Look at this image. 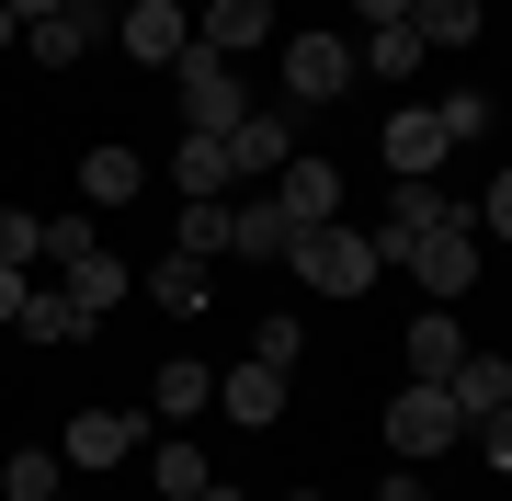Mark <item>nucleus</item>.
I'll list each match as a JSON object with an SVG mask.
<instances>
[{
	"instance_id": "f257e3e1",
	"label": "nucleus",
	"mask_w": 512,
	"mask_h": 501,
	"mask_svg": "<svg viewBox=\"0 0 512 501\" xmlns=\"http://www.w3.org/2000/svg\"><path fill=\"white\" fill-rule=\"evenodd\" d=\"M376 274H387V251H376V228H353V217H330L296 240V285L308 297H376Z\"/></svg>"
},
{
	"instance_id": "f03ea898",
	"label": "nucleus",
	"mask_w": 512,
	"mask_h": 501,
	"mask_svg": "<svg viewBox=\"0 0 512 501\" xmlns=\"http://www.w3.org/2000/svg\"><path fill=\"white\" fill-rule=\"evenodd\" d=\"M399 262L421 274V297H433V308H456L467 285H478V217L456 205V217H444V228H421V240H410Z\"/></svg>"
},
{
	"instance_id": "7ed1b4c3",
	"label": "nucleus",
	"mask_w": 512,
	"mask_h": 501,
	"mask_svg": "<svg viewBox=\"0 0 512 501\" xmlns=\"http://www.w3.org/2000/svg\"><path fill=\"white\" fill-rule=\"evenodd\" d=\"M456 433H478L467 410H456V388H399L387 399V445H399V467H421V456H444Z\"/></svg>"
},
{
	"instance_id": "20e7f679",
	"label": "nucleus",
	"mask_w": 512,
	"mask_h": 501,
	"mask_svg": "<svg viewBox=\"0 0 512 501\" xmlns=\"http://www.w3.org/2000/svg\"><path fill=\"white\" fill-rule=\"evenodd\" d=\"M353 69H365V46L353 35H285V103H342L353 92Z\"/></svg>"
},
{
	"instance_id": "39448f33",
	"label": "nucleus",
	"mask_w": 512,
	"mask_h": 501,
	"mask_svg": "<svg viewBox=\"0 0 512 501\" xmlns=\"http://www.w3.org/2000/svg\"><path fill=\"white\" fill-rule=\"evenodd\" d=\"M171 69H183V126H194V137H228L239 114H251V92H239V69H228L217 46H183Z\"/></svg>"
},
{
	"instance_id": "423d86ee",
	"label": "nucleus",
	"mask_w": 512,
	"mask_h": 501,
	"mask_svg": "<svg viewBox=\"0 0 512 501\" xmlns=\"http://www.w3.org/2000/svg\"><path fill=\"white\" fill-rule=\"evenodd\" d=\"M57 456H69L80 479H103V467H126V456H148V410H80V422L57 433Z\"/></svg>"
},
{
	"instance_id": "0eeeda50",
	"label": "nucleus",
	"mask_w": 512,
	"mask_h": 501,
	"mask_svg": "<svg viewBox=\"0 0 512 501\" xmlns=\"http://www.w3.org/2000/svg\"><path fill=\"white\" fill-rule=\"evenodd\" d=\"M376 160L399 171V183H433V171L456 160V137H444L433 103H399V114H387V137H376Z\"/></svg>"
},
{
	"instance_id": "6e6552de",
	"label": "nucleus",
	"mask_w": 512,
	"mask_h": 501,
	"mask_svg": "<svg viewBox=\"0 0 512 501\" xmlns=\"http://www.w3.org/2000/svg\"><path fill=\"white\" fill-rule=\"evenodd\" d=\"M217 410H228L239 433H274V422H285V365H262V353H239V365L217 376Z\"/></svg>"
},
{
	"instance_id": "1a4fd4ad",
	"label": "nucleus",
	"mask_w": 512,
	"mask_h": 501,
	"mask_svg": "<svg viewBox=\"0 0 512 501\" xmlns=\"http://www.w3.org/2000/svg\"><path fill=\"white\" fill-rule=\"evenodd\" d=\"M399 353H410V388H444V376H456V365H467L478 342L456 331V308H421L410 331H399Z\"/></svg>"
},
{
	"instance_id": "9d476101",
	"label": "nucleus",
	"mask_w": 512,
	"mask_h": 501,
	"mask_svg": "<svg viewBox=\"0 0 512 501\" xmlns=\"http://www.w3.org/2000/svg\"><path fill=\"white\" fill-rule=\"evenodd\" d=\"M262 194H274L296 228H330V217H342V171H330V160H308V149H296V160H285Z\"/></svg>"
},
{
	"instance_id": "9b49d317",
	"label": "nucleus",
	"mask_w": 512,
	"mask_h": 501,
	"mask_svg": "<svg viewBox=\"0 0 512 501\" xmlns=\"http://www.w3.org/2000/svg\"><path fill=\"white\" fill-rule=\"evenodd\" d=\"M114 35H126L137 69H171V57L194 46V23H183V0H137V12H114Z\"/></svg>"
},
{
	"instance_id": "f8f14e48",
	"label": "nucleus",
	"mask_w": 512,
	"mask_h": 501,
	"mask_svg": "<svg viewBox=\"0 0 512 501\" xmlns=\"http://www.w3.org/2000/svg\"><path fill=\"white\" fill-rule=\"evenodd\" d=\"M296 160V126H285V114H239V126H228V171H239V183H274V171Z\"/></svg>"
},
{
	"instance_id": "ddd939ff",
	"label": "nucleus",
	"mask_w": 512,
	"mask_h": 501,
	"mask_svg": "<svg viewBox=\"0 0 512 501\" xmlns=\"http://www.w3.org/2000/svg\"><path fill=\"white\" fill-rule=\"evenodd\" d=\"M296 240H308V228H296L274 194H239V205H228V251H251V262H296Z\"/></svg>"
},
{
	"instance_id": "4468645a",
	"label": "nucleus",
	"mask_w": 512,
	"mask_h": 501,
	"mask_svg": "<svg viewBox=\"0 0 512 501\" xmlns=\"http://www.w3.org/2000/svg\"><path fill=\"white\" fill-rule=\"evenodd\" d=\"M444 217H456V194H444V183H399V194H387V217H376V251H410L421 228H444Z\"/></svg>"
},
{
	"instance_id": "2eb2a0df",
	"label": "nucleus",
	"mask_w": 512,
	"mask_h": 501,
	"mask_svg": "<svg viewBox=\"0 0 512 501\" xmlns=\"http://www.w3.org/2000/svg\"><path fill=\"white\" fill-rule=\"evenodd\" d=\"M262 35H274V0H205V12H194V46H217V57L262 46Z\"/></svg>"
},
{
	"instance_id": "dca6fc26",
	"label": "nucleus",
	"mask_w": 512,
	"mask_h": 501,
	"mask_svg": "<svg viewBox=\"0 0 512 501\" xmlns=\"http://www.w3.org/2000/svg\"><path fill=\"white\" fill-rule=\"evenodd\" d=\"M57 285H69V297H80V319H103V308H126V297H137V274H126V262H114V251H80V262H69V274H57Z\"/></svg>"
},
{
	"instance_id": "f3484780",
	"label": "nucleus",
	"mask_w": 512,
	"mask_h": 501,
	"mask_svg": "<svg viewBox=\"0 0 512 501\" xmlns=\"http://www.w3.org/2000/svg\"><path fill=\"white\" fill-rule=\"evenodd\" d=\"M57 490H69V456L57 445H12L0 456V501H57Z\"/></svg>"
},
{
	"instance_id": "a211bd4d",
	"label": "nucleus",
	"mask_w": 512,
	"mask_h": 501,
	"mask_svg": "<svg viewBox=\"0 0 512 501\" xmlns=\"http://www.w3.org/2000/svg\"><path fill=\"white\" fill-rule=\"evenodd\" d=\"M410 23H421V46H433V57H467L490 12H478V0H410Z\"/></svg>"
},
{
	"instance_id": "6ab92c4d",
	"label": "nucleus",
	"mask_w": 512,
	"mask_h": 501,
	"mask_svg": "<svg viewBox=\"0 0 512 501\" xmlns=\"http://www.w3.org/2000/svg\"><path fill=\"white\" fill-rule=\"evenodd\" d=\"M148 479H160V501H194L217 467H205V445H194V433H160V445H148Z\"/></svg>"
},
{
	"instance_id": "aec40b11",
	"label": "nucleus",
	"mask_w": 512,
	"mask_h": 501,
	"mask_svg": "<svg viewBox=\"0 0 512 501\" xmlns=\"http://www.w3.org/2000/svg\"><path fill=\"white\" fill-rule=\"evenodd\" d=\"M444 388H456V410H467V422H490V410H512V365H501V353H467Z\"/></svg>"
},
{
	"instance_id": "412c9836",
	"label": "nucleus",
	"mask_w": 512,
	"mask_h": 501,
	"mask_svg": "<svg viewBox=\"0 0 512 501\" xmlns=\"http://www.w3.org/2000/svg\"><path fill=\"white\" fill-rule=\"evenodd\" d=\"M80 194H92V205H137L148 194V160L137 149H92V160H80Z\"/></svg>"
},
{
	"instance_id": "4be33fe9",
	"label": "nucleus",
	"mask_w": 512,
	"mask_h": 501,
	"mask_svg": "<svg viewBox=\"0 0 512 501\" xmlns=\"http://www.w3.org/2000/svg\"><path fill=\"white\" fill-rule=\"evenodd\" d=\"M148 399H160V422H194V410H217V376H205L194 353H171V365H160V388H148Z\"/></svg>"
},
{
	"instance_id": "5701e85b",
	"label": "nucleus",
	"mask_w": 512,
	"mask_h": 501,
	"mask_svg": "<svg viewBox=\"0 0 512 501\" xmlns=\"http://www.w3.org/2000/svg\"><path fill=\"white\" fill-rule=\"evenodd\" d=\"M137 285H148V297H160L171 319H194V308H205V262H194V251H160V262H148Z\"/></svg>"
},
{
	"instance_id": "b1692460",
	"label": "nucleus",
	"mask_w": 512,
	"mask_h": 501,
	"mask_svg": "<svg viewBox=\"0 0 512 501\" xmlns=\"http://www.w3.org/2000/svg\"><path fill=\"white\" fill-rule=\"evenodd\" d=\"M171 183H183V194H228V183H239V171H228V137H194V126H183V149H171Z\"/></svg>"
},
{
	"instance_id": "393cba45",
	"label": "nucleus",
	"mask_w": 512,
	"mask_h": 501,
	"mask_svg": "<svg viewBox=\"0 0 512 501\" xmlns=\"http://www.w3.org/2000/svg\"><path fill=\"white\" fill-rule=\"evenodd\" d=\"M410 69H433L421 23H376V35H365V80H410Z\"/></svg>"
},
{
	"instance_id": "a878e982",
	"label": "nucleus",
	"mask_w": 512,
	"mask_h": 501,
	"mask_svg": "<svg viewBox=\"0 0 512 501\" xmlns=\"http://www.w3.org/2000/svg\"><path fill=\"white\" fill-rule=\"evenodd\" d=\"M12 331H23V342H80L92 319H80V297H69V285H46V297H23V319H12Z\"/></svg>"
},
{
	"instance_id": "bb28decb",
	"label": "nucleus",
	"mask_w": 512,
	"mask_h": 501,
	"mask_svg": "<svg viewBox=\"0 0 512 501\" xmlns=\"http://www.w3.org/2000/svg\"><path fill=\"white\" fill-rule=\"evenodd\" d=\"M171 251L217 262V251H228V194H183V228H171Z\"/></svg>"
},
{
	"instance_id": "cd10ccee",
	"label": "nucleus",
	"mask_w": 512,
	"mask_h": 501,
	"mask_svg": "<svg viewBox=\"0 0 512 501\" xmlns=\"http://www.w3.org/2000/svg\"><path fill=\"white\" fill-rule=\"evenodd\" d=\"M433 114H444V137H456V149H478V137H490V92H444Z\"/></svg>"
},
{
	"instance_id": "c85d7f7f",
	"label": "nucleus",
	"mask_w": 512,
	"mask_h": 501,
	"mask_svg": "<svg viewBox=\"0 0 512 501\" xmlns=\"http://www.w3.org/2000/svg\"><path fill=\"white\" fill-rule=\"evenodd\" d=\"M0 262H46V217H23V205H0Z\"/></svg>"
},
{
	"instance_id": "c756f323",
	"label": "nucleus",
	"mask_w": 512,
	"mask_h": 501,
	"mask_svg": "<svg viewBox=\"0 0 512 501\" xmlns=\"http://www.w3.org/2000/svg\"><path fill=\"white\" fill-rule=\"evenodd\" d=\"M80 251H103V240H92V217H46V262H57V274H69Z\"/></svg>"
},
{
	"instance_id": "7c9ffc66",
	"label": "nucleus",
	"mask_w": 512,
	"mask_h": 501,
	"mask_svg": "<svg viewBox=\"0 0 512 501\" xmlns=\"http://www.w3.org/2000/svg\"><path fill=\"white\" fill-rule=\"evenodd\" d=\"M251 353H262V365H285V376H296V353H308V331H296V319H262V331H251Z\"/></svg>"
},
{
	"instance_id": "2f4dec72",
	"label": "nucleus",
	"mask_w": 512,
	"mask_h": 501,
	"mask_svg": "<svg viewBox=\"0 0 512 501\" xmlns=\"http://www.w3.org/2000/svg\"><path fill=\"white\" fill-rule=\"evenodd\" d=\"M478 228H501V240H512V160L490 171V194H478Z\"/></svg>"
},
{
	"instance_id": "473e14b6",
	"label": "nucleus",
	"mask_w": 512,
	"mask_h": 501,
	"mask_svg": "<svg viewBox=\"0 0 512 501\" xmlns=\"http://www.w3.org/2000/svg\"><path fill=\"white\" fill-rule=\"evenodd\" d=\"M478 445H490V467L512 479V410H490V422H478Z\"/></svg>"
},
{
	"instance_id": "72a5a7b5",
	"label": "nucleus",
	"mask_w": 512,
	"mask_h": 501,
	"mask_svg": "<svg viewBox=\"0 0 512 501\" xmlns=\"http://www.w3.org/2000/svg\"><path fill=\"white\" fill-rule=\"evenodd\" d=\"M23 297H35V285H23V262H0V331L23 319Z\"/></svg>"
},
{
	"instance_id": "f704fd0d",
	"label": "nucleus",
	"mask_w": 512,
	"mask_h": 501,
	"mask_svg": "<svg viewBox=\"0 0 512 501\" xmlns=\"http://www.w3.org/2000/svg\"><path fill=\"white\" fill-rule=\"evenodd\" d=\"M376 501H433V490H421V467H387V479H376Z\"/></svg>"
},
{
	"instance_id": "c9c22d12",
	"label": "nucleus",
	"mask_w": 512,
	"mask_h": 501,
	"mask_svg": "<svg viewBox=\"0 0 512 501\" xmlns=\"http://www.w3.org/2000/svg\"><path fill=\"white\" fill-rule=\"evenodd\" d=\"M353 12H365V35H376V23H410V0H353Z\"/></svg>"
},
{
	"instance_id": "e433bc0d",
	"label": "nucleus",
	"mask_w": 512,
	"mask_h": 501,
	"mask_svg": "<svg viewBox=\"0 0 512 501\" xmlns=\"http://www.w3.org/2000/svg\"><path fill=\"white\" fill-rule=\"evenodd\" d=\"M46 12H69V0H12V23H46Z\"/></svg>"
},
{
	"instance_id": "4c0bfd02",
	"label": "nucleus",
	"mask_w": 512,
	"mask_h": 501,
	"mask_svg": "<svg viewBox=\"0 0 512 501\" xmlns=\"http://www.w3.org/2000/svg\"><path fill=\"white\" fill-rule=\"evenodd\" d=\"M12 46H23V23H12V0H0V57H12Z\"/></svg>"
},
{
	"instance_id": "58836bf2",
	"label": "nucleus",
	"mask_w": 512,
	"mask_h": 501,
	"mask_svg": "<svg viewBox=\"0 0 512 501\" xmlns=\"http://www.w3.org/2000/svg\"><path fill=\"white\" fill-rule=\"evenodd\" d=\"M194 501H251V490H228V479H205V490H194Z\"/></svg>"
},
{
	"instance_id": "ea45409f",
	"label": "nucleus",
	"mask_w": 512,
	"mask_h": 501,
	"mask_svg": "<svg viewBox=\"0 0 512 501\" xmlns=\"http://www.w3.org/2000/svg\"><path fill=\"white\" fill-rule=\"evenodd\" d=\"M285 501H319V490H285Z\"/></svg>"
},
{
	"instance_id": "a19ab883",
	"label": "nucleus",
	"mask_w": 512,
	"mask_h": 501,
	"mask_svg": "<svg viewBox=\"0 0 512 501\" xmlns=\"http://www.w3.org/2000/svg\"><path fill=\"white\" fill-rule=\"evenodd\" d=\"M114 12H137V0H114Z\"/></svg>"
},
{
	"instance_id": "79ce46f5",
	"label": "nucleus",
	"mask_w": 512,
	"mask_h": 501,
	"mask_svg": "<svg viewBox=\"0 0 512 501\" xmlns=\"http://www.w3.org/2000/svg\"><path fill=\"white\" fill-rule=\"evenodd\" d=\"M57 501H80V490H57Z\"/></svg>"
}]
</instances>
